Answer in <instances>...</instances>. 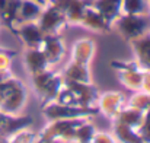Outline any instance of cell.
I'll list each match as a JSON object with an SVG mask.
<instances>
[{
	"mask_svg": "<svg viewBox=\"0 0 150 143\" xmlns=\"http://www.w3.org/2000/svg\"><path fill=\"white\" fill-rule=\"evenodd\" d=\"M26 88L16 79L10 69H0V110L7 114H18L26 102Z\"/></svg>",
	"mask_w": 150,
	"mask_h": 143,
	"instance_id": "6da1fadb",
	"label": "cell"
},
{
	"mask_svg": "<svg viewBox=\"0 0 150 143\" xmlns=\"http://www.w3.org/2000/svg\"><path fill=\"white\" fill-rule=\"evenodd\" d=\"M64 80V79H63ZM99 91L92 82H73L64 80L63 88L57 96V102L66 105H77V107H96L99 99Z\"/></svg>",
	"mask_w": 150,
	"mask_h": 143,
	"instance_id": "7a4b0ae2",
	"label": "cell"
},
{
	"mask_svg": "<svg viewBox=\"0 0 150 143\" xmlns=\"http://www.w3.org/2000/svg\"><path fill=\"white\" fill-rule=\"evenodd\" d=\"M31 80H32L34 91L40 96L42 105L48 104L51 101H55L64 83L63 76L58 73H54L51 69H45L35 75H31Z\"/></svg>",
	"mask_w": 150,
	"mask_h": 143,
	"instance_id": "3957f363",
	"label": "cell"
},
{
	"mask_svg": "<svg viewBox=\"0 0 150 143\" xmlns=\"http://www.w3.org/2000/svg\"><path fill=\"white\" fill-rule=\"evenodd\" d=\"M42 114L48 121L63 120V118H89L100 114L99 107H77V105H66L57 101H51L45 105H41Z\"/></svg>",
	"mask_w": 150,
	"mask_h": 143,
	"instance_id": "277c9868",
	"label": "cell"
},
{
	"mask_svg": "<svg viewBox=\"0 0 150 143\" xmlns=\"http://www.w3.org/2000/svg\"><path fill=\"white\" fill-rule=\"evenodd\" d=\"M88 120L89 118H63V120L50 121V124L41 133H38L40 142L51 140V139H57V140H61V142L66 143L73 142L76 129Z\"/></svg>",
	"mask_w": 150,
	"mask_h": 143,
	"instance_id": "5b68a950",
	"label": "cell"
},
{
	"mask_svg": "<svg viewBox=\"0 0 150 143\" xmlns=\"http://www.w3.org/2000/svg\"><path fill=\"white\" fill-rule=\"evenodd\" d=\"M121 37L131 43L133 40L142 37L149 31V18L147 15H127L121 13L112 23Z\"/></svg>",
	"mask_w": 150,
	"mask_h": 143,
	"instance_id": "8992f818",
	"label": "cell"
},
{
	"mask_svg": "<svg viewBox=\"0 0 150 143\" xmlns=\"http://www.w3.org/2000/svg\"><path fill=\"white\" fill-rule=\"evenodd\" d=\"M37 23L45 35H50V34H60L61 29L67 25V19L57 6L48 3L47 6L42 7L41 15L37 19Z\"/></svg>",
	"mask_w": 150,
	"mask_h": 143,
	"instance_id": "52a82bcc",
	"label": "cell"
},
{
	"mask_svg": "<svg viewBox=\"0 0 150 143\" xmlns=\"http://www.w3.org/2000/svg\"><path fill=\"white\" fill-rule=\"evenodd\" d=\"M93 0H51L54 6H57L66 16L67 23H79L82 21V16L85 10L92 6Z\"/></svg>",
	"mask_w": 150,
	"mask_h": 143,
	"instance_id": "ba28073f",
	"label": "cell"
},
{
	"mask_svg": "<svg viewBox=\"0 0 150 143\" xmlns=\"http://www.w3.org/2000/svg\"><path fill=\"white\" fill-rule=\"evenodd\" d=\"M13 34L22 41V44L26 48H40L42 40H44V35H45L37 22L19 23L15 28Z\"/></svg>",
	"mask_w": 150,
	"mask_h": 143,
	"instance_id": "9c48e42d",
	"label": "cell"
},
{
	"mask_svg": "<svg viewBox=\"0 0 150 143\" xmlns=\"http://www.w3.org/2000/svg\"><path fill=\"white\" fill-rule=\"evenodd\" d=\"M41 51L44 53V55L47 57L50 66H54L57 63H60L64 57L66 47L63 44L61 35L60 34H50V35H44V40L41 43Z\"/></svg>",
	"mask_w": 150,
	"mask_h": 143,
	"instance_id": "30bf717a",
	"label": "cell"
},
{
	"mask_svg": "<svg viewBox=\"0 0 150 143\" xmlns=\"http://www.w3.org/2000/svg\"><path fill=\"white\" fill-rule=\"evenodd\" d=\"M98 107H99V111L103 115L114 120L121 112V110L125 107V98L121 92H114V91L105 92V94L99 95Z\"/></svg>",
	"mask_w": 150,
	"mask_h": 143,
	"instance_id": "8fae6325",
	"label": "cell"
},
{
	"mask_svg": "<svg viewBox=\"0 0 150 143\" xmlns=\"http://www.w3.org/2000/svg\"><path fill=\"white\" fill-rule=\"evenodd\" d=\"M34 123V118L29 115H19V114H6L1 124H0V134L6 139L13 136L15 133L29 129Z\"/></svg>",
	"mask_w": 150,
	"mask_h": 143,
	"instance_id": "7c38bea8",
	"label": "cell"
},
{
	"mask_svg": "<svg viewBox=\"0 0 150 143\" xmlns=\"http://www.w3.org/2000/svg\"><path fill=\"white\" fill-rule=\"evenodd\" d=\"M80 25H83L85 28L95 31V32H109L112 29V23L108 22L96 9H93L92 6H89L80 21Z\"/></svg>",
	"mask_w": 150,
	"mask_h": 143,
	"instance_id": "4fadbf2b",
	"label": "cell"
},
{
	"mask_svg": "<svg viewBox=\"0 0 150 143\" xmlns=\"http://www.w3.org/2000/svg\"><path fill=\"white\" fill-rule=\"evenodd\" d=\"M130 44L136 54V61L139 63V66L143 70L150 72V31L133 40Z\"/></svg>",
	"mask_w": 150,
	"mask_h": 143,
	"instance_id": "5bb4252c",
	"label": "cell"
},
{
	"mask_svg": "<svg viewBox=\"0 0 150 143\" xmlns=\"http://www.w3.org/2000/svg\"><path fill=\"white\" fill-rule=\"evenodd\" d=\"M23 64L29 75H35L45 69H50V63L41 48H26L23 53Z\"/></svg>",
	"mask_w": 150,
	"mask_h": 143,
	"instance_id": "9a60e30c",
	"label": "cell"
},
{
	"mask_svg": "<svg viewBox=\"0 0 150 143\" xmlns=\"http://www.w3.org/2000/svg\"><path fill=\"white\" fill-rule=\"evenodd\" d=\"M64 80H73V82H83L89 83L91 82V72H89V64L73 60L67 64V67L61 73Z\"/></svg>",
	"mask_w": 150,
	"mask_h": 143,
	"instance_id": "2e32d148",
	"label": "cell"
},
{
	"mask_svg": "<svg viewBox=\"0 0 150 143\" xmlns=\"http://www.w3.org/2000/svg\"><path fill=\"white\" fill-rule=\"evenodd\" d=\"M112 133L118 143H144L137 129L118 120H112Z\"/></svg>",
	"mask_w": 150,
	"mask_h": 143,
	"instance_id": "e0dca14e",
	"label": "cell"
},
{
	"mask_svg": "<svg viewBox=\"0 0 150 143\" xmlns=\"http://www.w3.org/2000/svg\"><path fill=\"white\" fill-rule=\"evenodd\" d=\"M21 0H0V19L13 32L18 26V12Z\"/></svg>",
	"mask_w": 150,
	"mask_h": 143,
	"instance_id": "ac0fdd59",
	"label": "cell"
},
{
	"mask_svg": "<svg viewBox=\"0 0 150 143\" xmlns=\"http://www.w3.org/2000/svg\"><path fill=\"white\" fill-rule=\"evenodd\" d=\"M121 3L122 0H93L92 7L96 9L100 15L111 23L121 15Z\"/></svg>",
	"mask_w": 150,
	"mask_h": 143,
	"instance_id": "d6986e66",
	"label": "cell"
},
{
	"mask_svg": "<svg viewBox=\"0 0 150 143\" xmlns=\"http://www.w3.org/2000/svg\"><path fill=\"white\" fill-rule=\"evenodd\" d=\"M42 7L44 6H41L35 0H21L19 12H18V25L25 22H37Z\"/></svg>",
	"mask_w": 150,
	"mask_h": 143,
	"instance_id": "ffe728a7",
	"label": "cell"
},
{
	"mask_svg": "<svg viewBox=\"0 0 150 143\" xmlns=\"http://www.w3.org/2000/svg\"><path fill=\"white\" fill-rule=\"evenodd\" d=\"M93 54H95V43L91 38H83V40H79L73 44V51H71L73 60L89 64Z\"/></svg>",
	"mask_w": 150,
	"mask_h": 143,
	"instance_id": "44dd1931",
	"label": "cell"
},
{
	"mask_svg": "<svg viewBox=\"0 0 150 143\" xmlns=\"http://www.w3.org/2000/svg\"><path fill=\"white\" fill-rule=\"evenodd\" d=\"M118 73V78H120V82L130 88V89H134V91H140L142 89V85H143V75H144V70L142 67H137V69H125V70H117Z\"/></svg>",
	"mask_w": 150,
	"mask_h": 143,
	"instance_id": "7402d4cb",
	"label": "cell"
},
{
	"mask_svg": "<svg viewBox=\"0 0 150 143\" xmlns=\"http://www.w3.org/2000/svg\"><path fill=\"white\" fill-rule=\"evenodd\" d=\"M143 115H144L143 111L125 105V107L121 110V112H120L114 120H118V121H121V123H125V124H128V126H131V127H134V129L139 130V127H140V124H142V121H143Z\"/></svg>",
	"mask_w": 150,
	"mask_h": 143,
	"instance_id": "603a6c76",
	"label": "cell"
},
{
	"mask_svg": "<svg viewBox=\"0 0 150 143\" xmlns=\"http://www.w3.org/2000/svg\"><path fill=\"white\" fill-rule=\"evenodd\" d=\"M96 133H98L96 127L92 123H89V120H88V121H85L83 124H80L76 129L73 142L74 143H91L93 140V137H95Z\"/></svg>",
	"mask_w": 150,
	"mask_h": 143,
	"instance_id": "cb8c5ba5",
	"label": "cell"
},
{
	"mask_svg": "<svg viewBox=\"0 0 150 143\" xmlns=\"http://www.w3.org/2000/svg\"><path fill=\"white\" fill-rule=\"evenodd\" d=\"M147 0H122L121 13L127 15H146Z\"/></svg>",
	"mask_w": 150,
	"mask_h": 143,
	"instance_id": "d4e9b609",
	"label": "cell"
},
{
	"mask_svg": "<svg viewBox=\"0 0 150 143\" xmlns=\"http://www.w3.org/2000/svg\"><path fill=\"white\" fill-rule=\"evenodd\" d=\"M127 105L133 107V108H137V110L144 112L146 110L150 108V94L146 92V91H143V89H140L139 92H136L134 95L130 98Z\"/></svg>",
	"mask_w": 150,
	"mask_h": 143,
	"instance_id": "484cf974",
	"label": "cell"
},
{
	"mask_svg": "<svg viewBox=\"0 0 150 143\" xmlns=\"http://www.w3.org/2000/svg\"><path fill=\"white\" fill-rule=\"evenodd\" d=\"M7 140H9V143H38L40 134L25 129V130H21V132L15 133L13 136H10Z\"/></svg>",
	"mask_w": 150,
	"mask_h": 143,
	"instance_id": "4316f807",
	"label": "cell"
},
{
	"mask_svg": "<svg viewBox=\"0 0 150 143\" xmlns=\"http://www.w3.org/2000/svg\"><path fill=\"white\" fill-rule=\"evenodd\" d=\"M139 133L143 139L144 143H150V108L144 111V115H143V121L139 127Z\"/></svg>",
	"mask_w": 150,
	"mask_h": 143,
	"instance_id": "83f0119b",
	"label": "cell"
},
{
	"mask_svg": "<svg viewBox=\"0 0 150 143\" xmlns=\"http://www.w3.org/2000/svg\"><path fill=\"white\" fill-rule=\"evenodd\" d=\"M16 55L15 51H9V50H3L0 48V69H9L12 58Z\"/></svg>",
	"mask_w": 150,
	"mask_h": 143,
	"instance_id": "f1b7e54d",
	"label": "cell"
},
{
	"mask_svg": "<svg viewBox=\"0 0 150 143\" xmlns=\"http://www.w3.org/2000/svg\"><path fill=\"white\" fill-rule=\"evenodd\" d=\"M91 143H117V140L108 133H99L98 132Z\"/></svg>",
	"mask_w": 150,
	"mask_h": 143,
	"instance_id": "f546056e",
	"label": "cell"
},
{
	"mask_svg": "<svg viewBox=\"0 0 150 143\" xmlns=\"http://www.w3.org/2000/svg\"><path fill=\"white\" fill-rule=\"evenodd\" d=\"M142 89L150 94V72H147V70H144V75H143V85H142Z\"/></svg>",
	"mask_w": 150,
	"mask_h": 143,
	"instance_id": "4dcf8cb0",
	"label": "cell"
},
{
	"mask_svg": "<svg viewBox=\"0 0 150 143\" xmlns=\"http://www.w3.org/2000/svg\"><path fill=\"white\" fill-rule=\"evenodd\" d=\"M35 1H37V3H40L41 6H47V4L50 3L51 0H35Z\"/></svg>",
	"mask_w": 150,
	"mask_h": 143,
	"instance_id": "1f68e13d",
	"label": "cell"
},
{
	"mask_svg": "<svg viewBox=\"0 0 150 143\" xmlns=\"http://www.w3.org/2000/svg\"><path fill=\"white\" fill-rule=\"evenodd\" d=\"M0 143H9V140H7L6 137H3V136L0 134Z\"/></svg>",
	"mask_w": 150,
	"mask_h": 143,
	"instance_id": "d6a6232c",
	"label": "cell"
},
{
	"mask_svg": "<svg viewBox=\"0 0 150 143\" xmlns=\"http://www.w3.org/2000/svg\"><path fill=\"white\" fill-rule=\"evenodd\" d=\"M149 4H150V0H149Z\"/></svg>",
	"mask_w": 150,
	"mask_h": 143,
	"instance_id": "836d02e7",
	"label": "cell"
}]
</instances>
